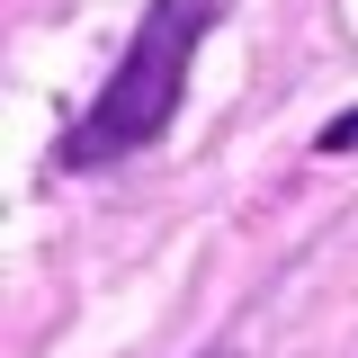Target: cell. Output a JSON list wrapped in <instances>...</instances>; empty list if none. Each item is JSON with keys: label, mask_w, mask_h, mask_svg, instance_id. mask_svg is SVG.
Segmentation results:
<instances>
[{"label": "cell", "mask_w": 358, "mask_h": 358, "mask_svg": "<svg viewBox=\"0 0 358 358\" xmlns=\"http://www.w3.org/2000/svg\"><path fill=\"white\" fill-rule=\"evenodd\" d=\"M206 358H233V350H206Z\"/></svg>", "instance_id": "3957f363"}, {"label": "cell", "mask_w": 358, "mask_h": 358, "mask_svg": "<svg viewBox=\"0 0 358 358\" xmlns=\"http://www.w3.org/2000/svg\"><path fill=\"white\" fill-rule=\"evenodd\" d=\"M313 152H358V108H341V117H331V126L313 134Z\"/></svg>", "instance_id": "7a4b0ae2"}, {"label": "cell", "mask_w": 358, "mask_h": 358, "mask_svg": "<svg viewBox=\"0 0 358 358\" xmlns=\"http://www.w3.org/2000/svg\"><path fill=\"white\" fill-rule=\"evenodd\" d=\"M224 9H233V0H143V18H134L126 54L108 63V81L90 90V108L63 126L54 171L81 179V171H108V162L152 152V143L179 126V108H188L197 45L224 27Z\"/></svg>", "instance_id": "6da1fadb"}]
</instances>
